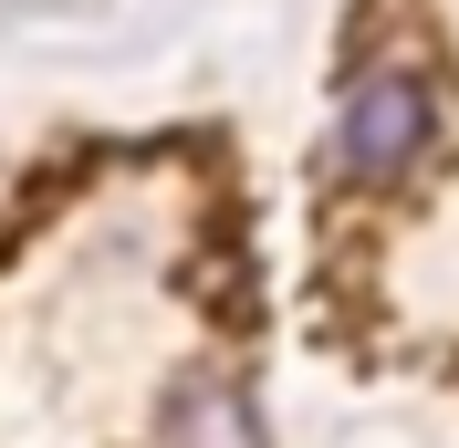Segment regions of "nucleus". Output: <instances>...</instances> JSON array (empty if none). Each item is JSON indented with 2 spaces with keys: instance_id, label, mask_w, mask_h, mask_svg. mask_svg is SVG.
Here are the masks:
<instances>
[{
  "instance_id": "obj_1",
  "label": "nucleus",
  "mask_w": 459,
  "mask_h": 448,
  "mask_svg": "<svg viewBox=\"0 0 459 448\" xmlns=\"http://www.w3.org/2000/svg\"><path fill=\"white\" fill-rule=\"evenodd\" d=\"M429 136H438V94H429L418 63H366V73L344 84V125H334L344 177L386 188V177H407L429 157Z\"/></svg>"
},
{
  "instance_id": "obj_2",
  "label": "nucleus",
  "mask_w": 459,
  "mask_h": 448,
  "mask_svg": "<svg viewBox=\"0 0 459 448\" xmlns=\"http://www.w3.org/2000/svg\"><path fill=\"white\" fill-rule=\"evenodd\" d=\"M168 438L178 448H261V427H251V396H240V386L188 375V386L168 396Z\"/></svg>"
}]
</instances>
